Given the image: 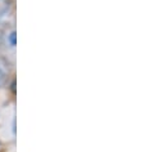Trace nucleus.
Returning a JSON list of instances; mask_svg holds the SVG:
<instances>
[{"mask_svg":"<svg viewBox=\"0 0 144 152\" xmlns=\"http://www.w3.org/2000/svg\"><path fill=\"white\" fill-rule=\"evenodd\" d=\"M10 44L16 45V32H13L12 35H10Z\"/></svg>","mask_w":144,"mask_h":152,"instance_id":"f257e3e1","label":"nucleus"}]
</instances>
